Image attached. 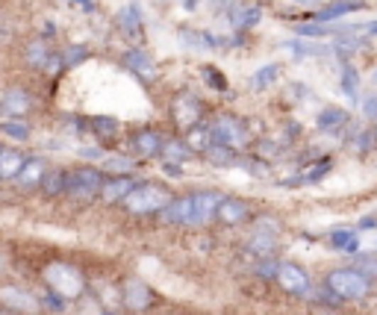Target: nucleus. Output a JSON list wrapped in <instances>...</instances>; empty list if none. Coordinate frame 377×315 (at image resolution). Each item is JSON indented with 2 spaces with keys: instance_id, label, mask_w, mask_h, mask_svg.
I'll use <instances>...</instances> for the list:
<instances>
[{
  "instance_id": "2f4dec72",
  "label": "nucleus",
  "mask_w": 377,
  "mask_h": 315,
  "mask_svg": "<svg viewBox=\"0 0 377 315\" xmlns=\"http://www.w3.org/2000/svg\"><path fill=\"white\" fill-rule=\"evenodd\" d=\"M356 83H360V80H356L354 65H345V68H342V92L351 97V101L356 97Z\"/></svg>"
},
{
  "instance_id": "e433bc0d",
  "label": "nucleus",
  "mask_w": 377,
  "mask_h": 315,
  "mask_svg": "<svg viewBox=\"0 0 377 315\" xmlns=\"http://www.w3.org/2000/svg\"><path fill=\"white\" fill-rule=\"evenodd\" d=\"M204 77H207V83L215 86V89H227V83L222 80V74H218L215 68H204Z\"/></svg>"
},
{
  "instance_id": "72a5a7b5",
  "label": "nucleus",
  "mask_w": 377,
  "mask_h": 315,
  "mask_svg": "<svg viewBox=\"0 0 377 315\" xmlns=\"http://www.w3.org/2000/svg\"><path fill=\"white\" fill-rule=\"evenodd\" d=\"M92 130L101 133V136H115V133H118V124L112 121V118H94V121H92Z\"/></svg>"
},
{
  "instance_id": "4c0bfd02",
  "label": "nucleus",
  "mask_w": 377,
  "mask_h": 315,
  "mask_svg": "<svg viewBox=\"0 0 377 315\" xmlns=\"http://www.w3.org/2000/svg\"><path fill=\"white\" fill-rule=\"evenodd\" d=\"M83 59H86V48H71L65 56V65H77V62H83Z\"/></svg>"
},
{
  "instance_id": "7ed1b4c3",
  "label": "nucleus",
  "mask_w": 377,
  "mask_h": 315,
  "mask_svg": "<svg viewBox=\"0 0 377 315\" xmlns=\"http://www.w3.org/2000/svg\"><path fill=\"white\" fill-rule=\"evenodd\" d=\"M127 209L136 212V215H145V212H160L165 204H168V192L163 186H153V183H145V186H133V192L124 198Z\"/></svg>"
},
{
  "instance_id": "4468645a",
  "label": "nucleus",
  "mask_w": 377,
  "mask_h": 315,
  "mask_svg": "<svg viewBox=\"0 0 377 315\" xmlns=\"http://www.w3.org/2000/svg\"><path fill=\"white\" fill-rule=\"evenodd\" d=\"M163 136L160 133H153V130H142L133 139V148H136V153L138 156H153V153H160L163 150Z\"/></svg>"
},
{
  "instance_id": "473e14b6",
  "label": "nucleus",
  "mask_w": 377,
  "mask_h": 315,
  "mask_svg": "<svg viewBox=\"0 0 377 315\" xmlns=\"http://www.w3.org/2000/svg\"><path fill=\"white\" fill-rule=\"evenodd\" d=\"M104 168L106 171H130L133 168V160H127V156H106Z\"/></svg>"
},
{
  "instance_id": "f3484780",
  "label": "nucleus",
  "mask_w": 377,
  "mask_h": 315,
  "mask_svg": "<svg viewBox=\"0 0 377 315\" xmlns=\"http://www.w3.org/2000/svg\"><path fill=\"white\" fill-rule=\"evenodd\" d=\"M189 136H186V145L192 148V150H207L215 139H212V127L209 124H201V121H197L195 127H189L186 130Z\"/></svg>"
},
{
  "instance_id": "f03ea898",
  "label": "nucleus",
  "mask_w": 377,
  "mask_h": 315,
  "mask_svg": "<svg viewBox=\"0 0 377 315\" xmlns=\"http://www.w3.org/2000/svg\"><path fill=\"white\" fill-rule=\"evenodd\" d=\"M327 289L339 301H360V298H366V294H368L371 280L366 277L363 271H356V268H339V271H333L330 277H327Z\"/></svg>"
},
{
  "instance_id": "423d86ee",
  "label": "nucleus",
  "mask_w": 377,
  "mask_h": 315,
  "mask_svg": "<svg viewBox=\"0 0 377 315\" xmlns=\"http://www.w3.org/2000/svg\"><path fill=\"white\" fill-rule=\"evenodd\" d=\"M171 112H174V121L180 130H189V127H195L197 121H201V104H197V97L189 94V92H180L174 97Z\"/></svg>"
},
{
  "instance_id": "f257e3e1",
  "label": "nucleus",
  "mask_w": 377,
  "mask_h": 315,
  "mask_svg": "<svg viewBox=\"0 0 377 315\" xmlns=\"http://www.w3.org/2000/svg\"><path fill=\"white\" fill-rule=\"evenodd\" d=\"M45 283L59 294V298H80L83 289H86L83 274L77 271L74 265H68V262L45 265Z\"/></svg>"
},
{
  "instance_id": "7c9ffc66",
  "label": "nucleus",
  "mask_w": 377,
  "mask_h": 315,
  "mask_svg": "<svg viewBox=\"0 0 377 315\" xmlns=\"http://www.w3.org/2000/svg\"><path fill=\"white\" fill-rule=\"evenodd\" d=\"M330 33H339V27H327V24H301L297 27V35H307V38L330 35Z\"/></svg>"
},
{
  "instance_id": "bb28decb",
  "label": "nucleus",
  "mask_w": 377,
  "mask_h": 315,
  "mask_svg": "<svg viewBox=\"0 0 377 315\" xmlns=\"http://www.w3.org/2000/svg\"><path fill=\"white\" fill-rule=\"evenodd\" d=\"M277 74H280V65H266V68H260V71H256L253 74V80H251V86L253 89H268L274 80H277Z\"/></svg>"
},
{
  "instance_id": "2eb2a0df",
  "label": "nucleus",
  "mask_w": 377,
  "mask_h": 315,
  "mask_svg": "<svg viewBox=\"0 0 377 315\" xmlns=\"http://www.w3.org/2000/svg\"><path fill=\"white\" fill-rule=\"evenodd\" d=\"M124 301H127L130 309H145L151 304V289L142 280H130L124 286Z\"/></svg>"
},
{
  "instance_id": "37998d69",
  "label": "nucleus",
  "mask_w": 377,
  "mask_h": 315,
  "mask_svg": "<svg viewBox=\"0 0 377 315\" xmlns=\"http://www.w3.org/2000/svg\"><path fill=\"white\" fill-rule=\"evenodd\" d=\"M0 315H9V312H0Z\"/></svg>"
},
{
  "instance_id": "0eeeda50",
  "label": "nucleus",
  "mask_w": 377,
  "mask_h": 315,
  "mask_svg": "<svg viewBox=\"0 0 377 315\" xmlns=\"http://www.w3.org/2000/svg\"><path fill=\"white\" fill-rule=\"evenodd\" d=\"M277 280H280V286L292 294H307L310 292V277L304 268H297L292 262H280L277 265Z\"/></svg>"
},
{
  "instance_id": "58836bf2",
  "label": "nucleus",
  "mask_w": 377,
  "mask_h": 315,
  "mask_svg": "<svg viewBox=\"0 0 377 315\" xmlns=\"http://www.w3.org/2000/svg\"><path fill=\"white\" fill-rule=\"evenodd\" d=\"M363 109H366V115H368V118H377V97H374V94H368V97H366Z\"/></svg>"
},
{
  "instance_id": "ddd939ff",
  "label": "nucleus",
  "mask_w": 377,
  "mask_h": 315,
  "mask_svg": "<svg viewBox=\"0 0 377 315\" xmlns=\"http://www.w3.org/2000/svg\"><path fill=\"white\" fill-rule=\"evenodd\" d=\"M195 224H207L215 219V209H218V194L215 192H201V194H195Z\"/></svg>"
},
{
  "instance_id": "4be33fe9",
  "label": "nucleus",
  "mask_w": 377,
  "mask_h": 315,
  "mask_svg": "<svg viewBox=\"0 0 377 315\" xmlns=\"http://www.w3.org/2000/svg\"><path fill=\"white\" fill-rule=\"evenodd\" d=\"M330 248L345 250V253H356V250H360V239H356L354 230H336L330 236Z\"/></svg>"
},
{
  "instance_id": "f704fd0d",
  "label": "nucleus",
  "mask_w": 377,
  "mask_h": 315,
  "mask_svg": "<svg viewBox=\"0 0 377 315\" xmlns=\"http://www.w3.org/2000/svg\"><path fill=\"white\" fill-rule=\"evenodd\" d=\"M251 248H253V250H263V253H268V250H274V239H271V236L256 233V236H253V242H251Z\"/></svg>"
},
{
  "instance_id": "393cba45",
  "label": "nucleus",
  "mask_w": 377,
  "mask_h": 315,
  "mask_svg": "<svg viewBox=\"0 0 377 315\" xmlns=\"http://www.w3.org/2000/svg\"><path fill=\"white\" fill-rule=\"evenodd\" d=\"M48 59H50V48H48L45 42H33V45L27 48V62H30V65L45 68Z\"/></svg>"
},
{
  "instance_id": "6e6552de",
  "label": "nucleus",
  "mask_w": 377,
  "mask_h": 315,
  "mask_svg": "<svg viewBox=\"0 0 377 315\" xmlns=\"http://www.w3.org/2000/svg\"><path fill=\"white\" fill-rule=\"evenodd\" d=\"M0 304L9 306V309H18V312H38V301L33 298L30 292L18 289V286H4V289H0Z\"/></svg>"
},
{
  "instance_id": "dca6fc26",
  "label": "nucleus",
  "mask_w": 377,
  "mask_h": 315,
  "mask_svg": "<svg viewBox=\"0 0 377 315\" xmlns=\"http://www.w3.org/2000/svg\"><path fill=\"white\" fill-rule=\"evenodd\" d=\"M130 192H133V180H127V177H115V180H109V183H104V186H101L104 201H109V204L124 201Z\"/></svg>"
},
{
  "instance_id": "9b49d317",
  "label": "nucleus",
  "mask_w": 377,
  "mask_h": 315,
  "mask_svg": "<svg viewBox=\"0 0 377 315\" xmlns=\"http://www.w3.org/2000/svg\"><path fill=\"white\" fill-rule=\"evenodd\" d=\"M124 65L133 74L145 77V80H153V77H156V62H153V56L145 53V50H127L124 53Z\"/></svg>"
},
{
  "instance_id": "a878e982",
  "label": "nucleus",
  "mask_w": 377,
  "mask_h": 315,
  "mask_svg": "<svg viewBox=\"0 0 377 315\" xmlns=\"http://www.w3.org/2000/svg\"><path fill=\"white\" fill-rule=\"evenodd\" d=\"M163 153H165L168 162H186L189 156H192V148L183 145V142H165L163 145Z\"/></svg>"
},
{
  "instance_id": "6ab92c4d",
  "label": "nucleus",
  "mask_w": 377,
  "mask_h": 315,
  "mask_svg": "<svg viewBox=\"0 0 377 315\" xmlns=\"http://www.w3.org/2000/svg\"><path fill=\"white\" fill-rule=\"evenodd\" d=\"M48 165L42 160H27L21 165V171H18V183L21 186H35V183H42V177H45Z\"/></svg>"
},
{
  "instance_id": "ea45409f",
  "label": "nucleus",
  "mask_w": 377,
  "mask_h": 315,
  "mask_svg": "<svg viewBox=\"0 0 377 315\" xmlns=\"http://www.w3.org/2000/svg\"><path fill=\"white\" fill-rule=\"evenodd\" d=\"M360 227H363V230H371V227H377V219H374V215H368V219L360 221Z\"/></svg>"
},
{
  "instance_id": "39448f33",
  "label": "nucleus",
  "mask_w": 377,
  "mask_h": 315,
  "mask_svg": "<svg viewBox=\"0 0 377 315\" xmlns=\"http://www.w3.org/2000/svg\"><path fill=\"white\" fill-rule=\"evenodd\" d=\"M212 127V139L218 142V145H224V148H230V150H239V148H245L248 145V133H245V127L236 121V118H230V115H222L215 124H209Z\"/></svg>"
},
{
  "instance_id": "9d476101",
  "label": "nucleus",
  "mask_w": 377,
  "mask_h": 315,
  "mask_svg": "<svg viewBox=\"0 0 377 315\" xmlns=\"http://www.w3.org/2000/svg\"><path fill=\"white\" fill-rule=\"evenodd\" d=\"M160 212H163V219L171 221V224H195V201L192 198L168 201Z\"/></svg>"
},
{
  "instance_id": "cd10ccee",
  "label": "nucleus",
  "mask_w": 377,
  "mask_h": 315,
  "mask_svg": "<svg viewBox=\"0 0 377 315\" xmlns=\"http://www.w3.org/2000/svg\"><path fill=\"white\" fill-rule=\"evenodd\" d=\"M0 130H4L6 136H12V139H18V142L30 139V127L24 121H18V118H6V121L0 124Z\"/></svg>"
},
{
  "instance_id": "a19ab883",
  "label": "nucleus",
  "mask_w": 377,
  "mask_h": 315,
  "mask_svg": "<svg viewBox=\"0 0 377 315\" xmlns=\"http://www.w3.org/2000/svg\"><path fill=\"white\" fill-rule=\"evenodd\" d=\"M363 30H366V33H371V35H377V21H371V24H363Z\"/></svg>"
},
{
  "instance_id": "aec40b11",
  "label": "nucleus",
  "mask_w": 377,
  "mask_h": 315,
  "mask_svg": "<svg viewBox=\"0 0 377 315\" xmlns=\"http://www.w3.org/2000/svg\"><path fill=\"white\" fill-rule=\"evenodd\" d=\"M356 9H363L360 0H339V4H333L327 9H322L319 15H315V21H336V18H342L348 12H356Z\"/></svg>"
},
{
  "instance_id": "5701e85b",
  "label": "nucleus",
  "mask_w": 377,
  "mask_h": 315,
  "mask_svg": "<svg viewBox=\"0 0 377 315\" xmlns=\"http://www.w3.org/2000/svg\"><path fill=\"white\" fill-rule=\"evenodd\" d=\"M345 124H348V115L342 109H324L319 115V130H324V133H336V130H342Z\"/></svg>"
},
{
  "instance_id": "f8f14e48",
  "label": "nucleus",
  "mask_w": 377,
  "mask_h": 315,
  "mask_svg": "<svg viewBox=\"0 0 377 315\" xmlns=\"http://www.w3.org/2000/svg\"><path fill=\"white\" fill-rule=\"evenodd\" d=\"M215 219H222L224 224H239L248 219V204L245 201H236V198H222L215 209Z\"/></svg>"
},
{
  "instance_id": "c85d7f7f",
  "label": "nucleus",
  "mask_w": 377,
  "mask_h": 315,
  "mask_svg": "<svg viewBox=\"0 0 377 315\" xmlns=\"http://www.w3.org/2000/svg\"><path fill=\"white\" fill-rule=\"evenodd\" d=\"M286 50H292L295 56H322V53H330V48H324V45H304V42H289Z\"/></svg>"
},
{
  "instance_id": "20e7f679",
  "label": "nucleus",
  "mask_w": 377,
  "mask_h": 315,
  "mask_svg": "<svg viewBox=\"0 0 377 315\" xmlns=\"http://www.w3.org/2000/svg\"><path fill=\"white\" fill-rule=\"evenodd\" d=\"M101 171L94 168H80V171H71L65 174V189L71 198H94L97 192H101Z\"/></svg>"
},
{
  "instance_id": "79ce46f5",
  "label": "nucleus",
  "mask_w": 377,
  "mask_h": 315,
  "mask_svg": "<svg viewBox=\"0 0 377 315\" xmlns=\"http://www.w3.org/2000/svg\"><path fill=\"white\" fill-rule=\"evenodd\" d=\"M374 80H377V71H374Z\"/></svg>"
},
{
  "instance_id": "1a4fd4ad",
  "label": "nucleus",
  "mask_w": 377,
  "mask_h": 315,
  "mask_svg": "<svg viewBox=\"0 0 377 315\" xmlns=\"http://www.w3.org/2000/svg\"><path fill=\"white\" fill-rule=\"evenodd\" d=\"M30 109H33V97L24 89H9L4 97H0V112L9 115V118H18Z\"/></svg>"
},
{
  "instance_id": "b1692460",
  "label": "nucleus",
  "mask_w": 377,
  "mask_h": 315,
  "mask_svg": "<svg viewBox=\"0 0 377 315\" xmlns=\"http://www.w3.org/2000/svg\"><path fill=\"white\" fill-rule=\"evenodd\" d=\"M230 18H233V27L248 30V27H253L256 21H260V9L256 6H236Z\"/></svg>"
},
{
  "instance_id": "c756f323",
  "label": "nucleus",
  "mask_w": 377,
  "mask_h": 315,
  "mask_svg": "<svg viewBox=\"0 0 377 315\" xmlns=\"http://www.w3.org/2000/svg\"><path fill=\"white\" fill-rule=\"evenodd\" d=\"M42 183H45L48 194H59V192L65 189V174H62V171H45Z\"/></svg>"
},
{
  "instance_id": "c9c22d12",
  "label": "nucleus",
  "mask_w": 377,
  "mask_h": 315,
  "mask_svg": "<svg viewBox=\"0 0 377 315\" xmlns=\"http://www.w3.org/2000/svg\"><path fill=\"white\" fill-rule=\"evenodd\" d=\"M327 171H330V160H322L319 165H312V168H310V174L304 177V180H307V183H312V180H322V177H324Z\"/></svg>"
},
{
  "instance_id": "412c9836",
  "label": "nucleus",
  "mask_w": 377,
  "mask_h": 315,
  "mask_svg": "<svg viewBox=\"0 0 377 315\" xmlns=\"http://www.w3.org/2000/svg\"><path fill=\"white\" fill-rule=\"evenodd\" d=\"M21 165H24L21 153H15V150H0V180H9V177H18Z\"/></svg>"
},
{
  "instance_id": "a211bd4d",
  "label": "nucleus",
  "mask_w": 377,
  "mask_h": 315,
  "mask_svg": "<svg viewBox=\"0 0 377 315\" xmlns=\"http://www.w3.org/2000/svg\"><path fill=\"white\" fill-rule=\"evenodd\" d=\"M142 12H138V6H124L121 12H118V27H121L127 35H138V33H142Z\"/></svg>"
}]
</instances>
